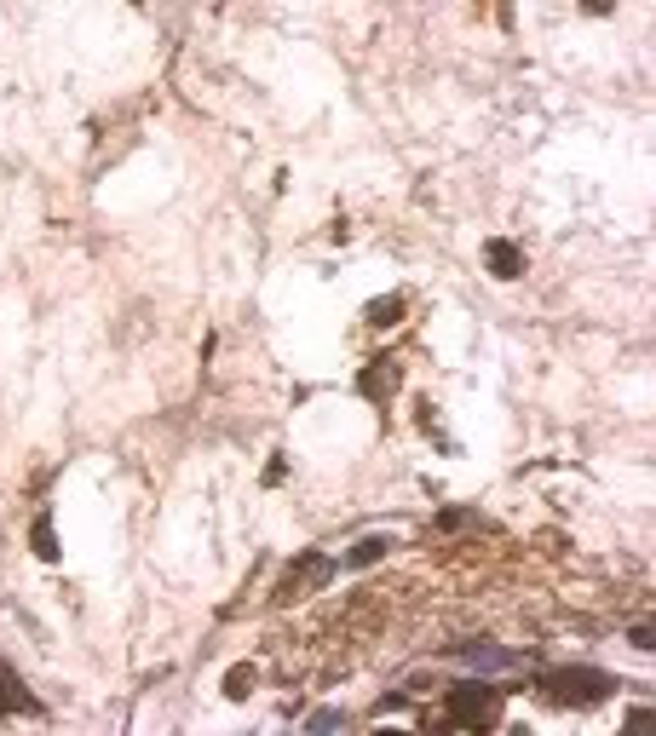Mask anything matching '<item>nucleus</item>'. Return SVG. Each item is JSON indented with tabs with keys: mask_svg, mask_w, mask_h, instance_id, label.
<instances>
[{
	"mask_svg": "<svg viewBox=\"0 0 656 736\" xmlns=\"http://www.w3.org/2000/svg\"><path fill=\"white\" fill-rule=\"evenodd\" d=\"M484 259H490L495 271H524V259H518V248H501V242H490V253H484Z\"/></svg>",
	"mask_w": 656,
	"mask_h": 736,
	"instance_id": "f257e3e1",
	"label": "nucleus"
},
{
	"mask_svg": "<svg viewBox=\"0 0 656 736\" xmlns=\"http://www.w3.org/2000/svg\"><path fill=\"white\" fill-rule=\"evenodd\" d=\"M380 552H386V541H363V547L352 552V564H375Z\"/></svg>",
	"mask_w": 656,
	"mask_h": 736,
	"instance_id": "f03ea898",
	"label": "nucleus"
},
{
	"mask_svg": "<svg viewBox=\"0 0 656 736\" xmlns=\"http://www.w3.org/2000/svg\"><path fill=\"white\" fill-rule=\"evenodd\" d=\"M35 547H41V558H58V547H52V529H35Z\"/></svg>",
	"mask_w": 656,
	"mask_h": 736,
	"instance_id": "7ed1b4c3",
	"label": "nucleus"
},
{
	"mask_svg": "<svg viewBox=\"0 0 656 736\" xmlns=\"http://www.w3.org/2000/svg\"><path fill=\"white\" fill-rule=\"evenodd\" d=\"M582 6H593V12H610V0H582Z\"/></svg>",
	"mask_w": 656,
	"mask_h": 736,
	"instance_id": "20e7f679",
	"label": "nucleus"
}]
</instances>
